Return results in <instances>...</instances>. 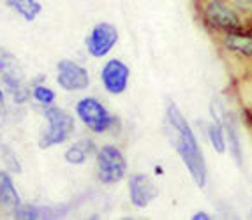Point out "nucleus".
<instances>
[{
    "label": "nucleus",
    "mask_w": 252,
    "mask_h": 220,
    "mask_svg": "<svg viewBox=\"0 0 252 220\" xmlns=\"http://www.w3.org/2000/svg\"><path fill=\"white\" fill-rule=\"evenodd\" d=\"M166 122H168L169 138L171 144L180 155L182 162L185 164L187 171L192 176L194 183L198 187H205L208 180V169H206V161L203 157V152L199 148V143L190 129L189 122L185 120L182 111L175 102L169 101L166 108Z\"/></svg>",
    "instance_id": "f257e3e1"
},
{
    "label": "nucleus",
    "mask_w": 252,
    "mask_h": 220,
    "mask_svg": "<svg viewBox=\"0 0 252 220\" xmlns=\"http://www.w3.org/2000/svg\"><path fill=\"white\" fill-rule=\"evenodd\" d=\"M201 14L206 25L219 32L245 30V22L229 0H201Z\"/></svg>",
    "instance_id": "f03ea898"
},
{
    "label": "nucleus",
    "mask_w": 252,
    "mask_h": 220,
    "mask_svg": "<svg viewBox=\"0 0 252 220\" xmlns=\"http://www.w3.org/2000/svg\"><path fill=\"white\" fill-rule=\"evenodd\" d=\"M44 118L48 120L50 127L44 134L41 136L39 139V146L42 150L51 148V146H57V144H62L69 139L74 132V118L71 114L65 113L60 108L53 106V104H48L42 110Z\"/></svg>",
    "instance_id": "7ed1b4c3"
},
{
    "label": "nucleus",
    "mask_w": 252,
    "mask_h": 220,
    "mask_svg": "<svg viewBox=\"0 0 252 220\" xmlns=\"http://www.w3.org/2000/svg\"><path fill=\"white\" fill-rule=\"evenodd\" d=\"M97 176L106 185L118 183L127 173V161L120 148L113 144H104L95 152Z\"/></svg>",
    "instance_id": "20e7f679"
},
{
    "label": "nucleus",
    "mask_w": 252,
    "mask_h": 220,
    "mask_svg": "<svg viewBox=\"0 0 252 220\" xmlns=\"http://www.w3.org/2000/svg\"><path fill=\"white\" fill-rule=\"evenodd\" d=\"M0 80L4 81L5 88L13 93L14 102L23 104L29 101L30 90L23 83V72H21L20 64L16 56L4 48H0Z\"/></svg>",
    "instance_id": "39448f33"
},
{
    "label": "nucleus",
    "mask_w": 252,
    "mask_h": 220,
    "mask_svg": "<svg viewBox=\"0 0 252 220\" xmlns=\"http://www.w3.org/2000/svg\"><path fill=\"white\" fill-rule=\"evenodd\" d=\"M76 114L83 122L85 127L90 129L95 134H102V132L109 131L115 123V118L109 114L104 104L94 97H85L81 101H78Z\"/></svg>",
    "instance_id": "423d86ee"
},
{
    "label": "nucleus",
    "mask_w": 252,
    "mask_h": 220,
    "mask_svg": "<svg viewBox=\"0 0 252 220\" xmlns=\"http://www.w3.org/2000/svg\"><path fill=\"white\" fill-rule=\"evenodd\" d=\"M118 43V30L111 23H97L92 28V32L89 34L85 44L87 50L94 58H102L113 50L115 44Z\"/></svg>",
    "instance_id": "0eeeda50"
},
{
    "label": "nucleus",
    "mask_w": 252,
    "mask_h": 220,
    "mask_svg": "<svg viewBox=\"0 0 252 220\" xmlns=\"http://www.w3.org/2000/svg\"><path fill=\"white\" fill-rule=\"evenodd\" d=\"M57 83L67 92H80L90 85L89 71L72 60H60L57 65Z\"/></svg>",
    "instance_id": "6e6552de"
},
{
    "label": "nucleus",
    "mask_w": 252,
    "mask_h": 220,
    "mask_svg": "<svg viewBox=\"0 0 252 220\" xmlns=\"http://www.w3.org/2000/svg\"><path fill=\"white\" fill-rule=\"evenodd\" d=\"M130 69L127 64H124L122 60H109L106 62L104 67L101 71V83L104 90L111 95H120L127 90V83H129Z\"/></svg>",
    "instance_id": "1a4fd4ad"
},
{
    "label": "nucleus",
    "mask_w": 252,
    "mask_h": 220,
    "mask_svg": "<svg viewBox=\"0 0 252 220\" xmlns=\"http://www.w3.org/2000/svg\"><path fill=\"white\" fill-rule=\"evenodd\" d=\"M159 195L157 187L145 174H130L129 178V199L132 206L147 208Z\"/></svg>",
    "instance_id": "9d476101"
},
{
    "label": "nucleus",
    "mask_w": 252,
    "mask_h": 220,
    "mask_svg": "<svg viewBox=\"0 0 252 220\" xmlns=\"http://www.w3.org/2000/svg\"><path fill=\"white\" fill-rule=\"evenodd\" d=\"M222 46L229 53L238 56L252 58V34L245 30H235V32H222Z\"/></svg>",
    "instance_id": "9b49d317"
},
{
    "label": "nucleus",
    "mask_w": 252,
    "mask_h": 220,
    "mask_svg": "<svg viewBox=\"0 0 252 220\" xmlns=\"http://www.w3.org/2000/svg\"><path fill=\"white\" fill-rule=\"evenodd\" d=\"M224 127V136H226V148H229L233 161L236 162L238 167L244 165V157H242V144H240V136H238V129H236L235 118H233L231 113H226L220 118Z\"/></svg>",
    "instance_id": "f8f14e48"
},
{
    "label": "nucleus",
    "mask_w": 252,
    "mask_h": 220,
    "mask_svg": "<svg viewBox=\"0 0 252 220\" xmlns=\"http://www.w3.org/2000/svg\"><path fill=\"white\" fill-rule=\"evenodd\" d=\"M95 152H97L95 143L92 139H80L69 146L67 152L63 153V159L72 165H80L89 161V157Z\"/></svg>",
    "instance_id": "ddd939ff"
},
{
    "label": "nucleus",
    "mask_w": 252,
    "mask_h": 220,
    "mask_svg": "<svg viewBox=\"0 0 252 220\" xmlns=\"http://www.w3.org/2000/svg\"><path fill=\"white\" fill-rule=\"evenodd\" d=\"M0 204L5 208H11V210L21 204L18 191L14 189L13 178L9 176V173H5V171H0Z\"/></svg>",
    "instance_id": "4468645a"
},
{
    "label": "nucleus",
    "mask_w": 252,
    "mask_h": 220,
    "mask_svg": "<svg viewBox=\"0 0 252 220\" xmlns=\"http://www.w3.org/2000/svg\"><path fill=\"white\" fill-rule=\"evenodd\" d=\"M5 4L14 9L25 22H34L42 11V5L37 0H5Z\"/></svg>",
    "instance_id": "2eb2a0df"
},
{
    "label": "nucleus",
    "mask_w": 252,
    "mask_h": 220,
    "mask_svg": "<svg viewBox=\"0 0 252 220\" xmlns=\"http://www.w3.org/2000/svg\"><path fill=\"white\" fill-rule=\"evenodd\" d=\"M215 116V114H214ZM208 139H210L212 146L217 153H226V136H224L222 122L219 116H215V122L208 127Z\"/></svg>",
    "instance_id": "dca6fc26"
},
{
    "label": "nucleus",
    "mask_w": 252,
    "mask_h": 220,
    "mask_svg": "<svg viewBox=\"0 0 252 220\" xmlns=\"http://www.w3.org/2000/svg\"><path fill=\"white\" fill-rule=\"evenodd\" d=\"M14 217L16 219H42V217H48V212L44 208L20 204V206L14 208Z\"/></svg>",
    "instance_id": "f3484780"
},
{
    "label": "nucleus",
    "mask_w": 252,
    "mask_h": 220,
    "mask_svg": "<svg viewBox=\"0 0 252 220\" xmlns=\"http://www.w3.org/2000/svg\"><path fill=\"white\" fill-rule=\"evenodd\" d=\"M30 97H34L42 106H48V104L55 102V92L51 88H48L46 85H35L32 88V92H30Z\"/></svg>",
    "instance_id": "a211bd4d"
},
{
    "label": "nucleus",
    "mask_w": 252,
    "mask_h": 220,
    "mask_svg": "<svg viewBox=\"0 0 252 220\" xmlns=\"http://www.w3.org/2000/svg\"><path fill=\"white\" fill-rule=\"evenodd\" d=\"M192 219H194V220H210L212 217L208 215L206 212H198V213H194Z\"/></svg>",
    "instance_id": "6ab92c4d"
},
{
    "label": "nucleus",
    "mask_w": 252,
    "mask_h": 220,
    "mask_svg": "<svg viewBox=\"0 0 252 220\" xmlns=\"http://www.w3.org/2000/svg\"><path fill=\"white\" fill-rule=\"evenodd\" d=\"M2 102H4V92L0 90V104H2Z\"/></svg>",
    "instance_id": "aec40b11"
}]
</instances>
